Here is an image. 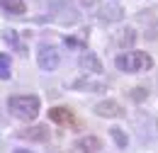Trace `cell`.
Returning <instances> with one entry per match:
<instances>
[{"instance_id": "cell-11", "label": "cell", "mask_w": 158, "mask_h": 153, "mask_svg": "<svg viewBox=\"0 0 158 153\" xmlns=\"http://www.w3.org/2000/svg\"><path fill=\"white\" fill-rule=\"evenodd\" d=\"M12 76V58L7 54H0V80H10Z\"/></svg>"}, {"instance_id": "cell-6", "label": "cell", "mask_w": 158, "mask_h": 153, "mask_svg": "<svg viewBox=\"0 0 158 153\" xmlns=\"http://www.w3.org/2000/svg\"><path fill=\"white\" fill-rule=\"evenodd\" d=\"M78 66H80V71H85V73H102L105 71V66H102V61H100V56L98 54H93V51H88V54H83L80 56V61H78Z\"/></svg>"}, {"instance_id": "cell-3", "label": "cell", "mask_w": 158, "mask_h": 153, "mask_svg": "<svg viewBox=\"0 0 158 153\" xmlns=\"http://www.w3.org/2000/svg\"><path fill=\"white\" fill-rule=\"evenodd\" d=\"M37 63H39L41 71H56L61 63V54L56 51V46H49V44H41L37 49Z\"/></svg>"}, {"instance_id": "cell-2", "label": "cell", "mask_w": 158, "mask_h": 153, "mask_svg": "<svg viewBox=\"0 0 158 153\" xmlns=\"http://www.w3.org/2000/svg\"><path fill=\"white\" fill-rule=\"evenodd\" d=\"M114 66L122 73H143V71L153 68V58L146 51H127V54H119L114 58Z\"/></svg>"}, {"instance_id": "cell-5", "label": "cell", "mask_w": 158, "mask_h": 153, "mask_svg": "<svg viewBox=\"0 0 158 153\" xmlns=\"http://www.w3.org/2000/svg\"><path fill=\"white\" fill-rule=\"evenodd\" d=\"M68 90H80V93H105L107 85L105 83H98V80H85V78H78V80H68L66 83Z\"/></svg>"}, {"instance_id": "cell-4", "label": "cell", "mask_w": 158, "mask_h": 153, "mask_svg": "<svg viewBox=\"0 0 158 153\" xmlns=\"http://www.w3.org/2000/svg\"><path fill=\"white\" fill-rule=\"evenodd\" d=\"M49 119H51L54 124H59V126H78L76 114H73L68 107H51V110H49Z\"/></svg>"}, {"instance_id": "cell-7", "label": "cell", "mask_w": 158, "mask_h": 153, "mask_svg": "<svg viewBox=\"0 0 158 153\" xmlns=\"http://www.w3.org/2000/svg\"><path fill=\"white\" fill-rule=\"evenodd\" d=\"M95 114L98 117H110V119H114V117H122V107H119L114 100H102L95 105Z\"/></svg>"}, {"instance_id": "cell-14", "label": "cell", "mask_w": 158, "mask_h": 153, "mask_svg": "<svg viewBox=\"0 0 158 153\" xmlns=\"http://www.w3.org/2000/svg\"><path fill=\"white\" fill-rule=\"evenodd\" d=\"M63 41H66L68 49H83V46H85V41L78 39V37H63Z\"/></svg>"}, {"instance_id": "cell-13", "label": "cell", "mask_w": 158, "mask_h": 153, "mask_svg": "<svg viewBox=\"0 0 158 153\" xmlns=\"http://www.w3.org/2000/svg\"><path fill=\"white\" fill-rule=\"evenodd\" d=\"M5 41L12 46V49H20V54H24V46H22V41H20V34L17 32H12V29H7L5 32Z\"/></svg>"}, {"instance_id": "cell-9", "label": "cell", "mask_w": 158, "mask_h": 153, "mask_svg": "<svg viewBox=\"0 0 158 153\" xmlns=\"http://www.w3.org/2000/svg\"><path fill=\"white\" fill-rule=\"evenodd\" d=\"M76 148H78V153H98L102 148V141L98 136H83L76 141Z\"/></svg>"}, {"instance_id": "cell-15", "label": "cell", "mask_w": 158, "mask_h": 153, "mask_svg": "<svg viewBox=\"0 0 158 153\" xmlns=\"http://www.w3.org/2000/svg\"><path fill=\"white\" fill-rule=\"evenodd\" d=\"M12 153H32V151H27V148H15Z\"/></svg>"}, {"instance_id": "cell-12", "label": "cell", "mask_w": 158, "mask_h": 153, "mask_svg": "<svg viewBox=\"0 0 158 153\" xmlns=\"http://www.w3.org/2000/svg\"><path fill=\"white\" fill-rule=\"evenodd\" d=\"M110 136L114 139V143H117L119 148H127V146H129V139H127V134H124L119 126H112V129H110Z\"/></svg>"}, {"instance_id": "cell-10", "label": "cell", "mask_w": 158, "mask_h": 153, "mask_svg": "<svg viewBox=\"0 0 158 153\" xmlns=\"http://www.w3.org/2000/svg\"><path fill=\"white\" fill-rule=\"evenodd\" d=\"M0 7L10 15H24V10H27L24 0H0Z\"/></svg>"}, {"instance_id": "cell-1", "label": "cell", "mask_w": 158, "mask_h": 153, "mask_svg": "<svg viewBox=\"0 0 158 153\" xmlns=\"http://www.w3.org/2000/svg\"><path fill=\"white\" fill-rule=\"evenodd\" d=\"M7 110H10L12 117L29 122V119H37V114L41 110V102L37 95H12L7 100Z\"/></svg>"}, {"instance_id": "cell-8", "label": "cell", "mask_w": 158, "mask_h": 153, "mask_svg": "<svg viewBox=\"0 0 158 153\" xmlns=\"http://www.w3.org/2000/svg\"><path fill=\"white\" fill-rule=\"evenodd\" d=\"M20 139H27V141H49V126L44 124H37V126H29V129H22Z\"/></svg>"}]
</instances>
